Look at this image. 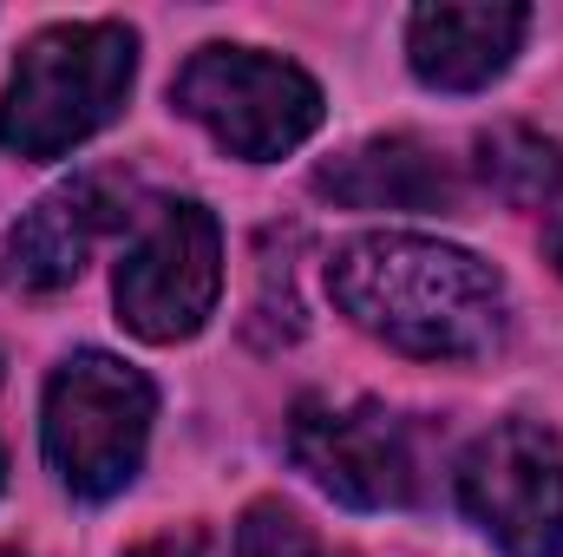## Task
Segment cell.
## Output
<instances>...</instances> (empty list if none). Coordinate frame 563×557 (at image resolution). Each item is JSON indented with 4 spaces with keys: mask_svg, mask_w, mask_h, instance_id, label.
<instances>
[{
    "mask_svg": "<svg viewBox=\"0 0 563 557\" xmlns=\"http://www.w3.org/2000/svg\"><path fill=\"white\" fill-rule=\"evenodd\" d=\"M341 315L413 361H485L505 341V276L439 237L374 230L328 256Z\"/></svg>",
    "mask_w": 563,
    "mask_h": 557,
    "instance_id": "cell-1",
    "label": "cell"
},
{
    "mask_svg": "<svg viewBox=\"0 0 563 557\" xmlns=\"http://www.w3.org/2000/svg\"><path fill=\"white\" fill-rule=\"evenodd\" d=\"M139 79V33L125 20H66L26 40L0 92V151L66 157L106 132Z\"/></svg>",
    "mask_w": 563,
    "mask_h": 557,
    "instance_id": "cell-2",
    "label": "cell"
},
{
    "mask_svg": "<svg viewBox=\"0 0 563 557\" xmlns=\"http://www.w3.org/2000/svg\"><path fill=\"white\" fill-rule=\"evenodd\" d=\"M151 419H157V387L139 368L79 348L46 381V414H40L46 466L73 499H112L139 479Z\"/></svg>",
    "mask_w": 563,
    "mask_h": 557,
    "instance_id": "cell-3",
    "label": "cell"
},
{
    "mask_svg": "<svg viewBox=\"0 0 563 557\" xmlns=\"http://www.w3.org/2000/svg\"><path fill=\"white\" fill-rule=\"evenodd\" d=\"M170 106L184 119H197L230 157H250V164L288 157L321 125V86L295 59L256 53V46H230V40L197 46L177 66Z\"/></svg>",
    "mask_w": 563,
    "mask_h": 557,
    "instance_id": "cell-4",
    "label": "cell"
},
{
    "mask_svg": "<svg viewBox=\"0 0 563 557\" xmlns=\"http://www.w3.org/2000/svg\"><path fill=\"white\" fill-rule=\"evenodd\" d=\"M459 505L505 557H563V446L538 419H498L459 459Z\"/></svg>",
    "mask_w": 563,
    "mask_h": 557,
    "instance_id": "cell-5",
    "label": "cell"
},
{
    "mask_svg": "<svg viewBox=\"0 0 563 557\" xmlns=\"http://www.w3.org/2000/svg\"><path fill=\"white\" fill-rule=\"evenodd\" d=\"M119 321L139 341H190L223 295V230L203 204H157L151 223L139 230V243L125 250L119 276Z\"/></svg>",
    "mask_w": 563,
    "mask_h": 557,
    "instance_id": "cell-6",
    "label": "cell"
},
{
    "mask_svg": "<svg viewBox=\"0 0 563 557\" xmlns=\"http://www.w3.org/2000/svg\"><path fill=\"white\" fill-rule=\"evenodd\" d=\"M288 459L341 505L387 512L413 499V439L407 419L380 401H328L308 394L288 414Z\"/></svg>",
    "mask_w": 563,
    "mask_h": 557,
    "instance_id": "cell-7",
    "label": "cell"
},
{
    "mask_svg": "<svg viewBox=\"0 0 563 557\" xmlns=\"http://www.w3.org/2000/svg\"><path fill=\"white\" fill-rule=\"evenodd\" d=\"M139 217V177L125 171H79L59 190H46L13 230H7V276L33 295H53L92 263V250Z\"/></svg>",
    "mask_w": 563,
    "mask_h": 557,
    "instance_id": "cell-8",
    "label": "cell"
},
{
    "mask_svg": "<svg viewBox=\"0 0 563 557\" xmlns=\"http://www.w3.org/2000/svg\"><path fill=\"white\" fill-rule=\"evenodd\" d=\"M525 26H531V7H511V0L420 7L407 20V59L439 92H478L518 59Z\"/></svg>",
    "mask_w": 563,
    "mask_h": 557,
    "instance_id": "cell-9",
    "label": "cell"
},
{
    "mask_svg": "<svg viewBox=\"0 0 563 557\" xmlns=\"http://www.w3.org/2000/svg\"><path fill=\"white\" fill-rule=\"evenodd\" d=\"M314 190L347 210H445L459 197L452 171L420 139H367L314 171Z\"/></svg>",
    "mask_w": 563,
    "mask_h": 557,
    "instance_id": "cell-10",
    "label": "cell"
},
{
    "mask_svg": "<svg viewBox=\"0 0 563 557\" xmlns=\"http://www.w3.org/2000/svg\"><path fill=\"white\" fill-rule=\"evenodd\" d=\"M478 177L492 184V197H505L511 210H538L551 204L563 184V151L538 139L531 125H492L478 139Z\"/></svg>",
    "mask_w": 563,
    "mask_h": 557,
    "instance_id": "cell-11",
    "label": "cell"
},
{
    "mask_svg": "<svg viewBox=\"0 0 563 557\" xmlns=\"http://www.w3.org/2000/svg\"><path fill=\"white\" fill-rule=\"evenodd\" d=\"M236 557H334V551L321 545V532H314L295 505L256 499V505L243 512V525H236Z\"/></svg>",
    "mask_w": 563,
    "mask_h": 557,
    "instance_id": "cell-12",
    "label": "cell"
},
{
    "mask_svg": "<svg viewBox=\"0 0 563 557\" xmlns=\"http://www.w3.org/2000/svg\"><path fill=\"white\" fill-rule=\"evenodd\" d=\"M125 557H203V545H197L190 532H164V538H144V545H132Z\"/></svg>",
    "mask_w": 563,
    "mask_h": 557,
    "instance_id": "cell-13",
    "label": "cell"
},
{
    "mask_svg": "<svg viewBox=\"0 0 563 557\" xmlns=\"http://www.w3.org/2000/svg\"><path fill=\"white\" fill-rule=\"evenodd\" d=\"M544 250H551V263H558V276H563V197L551 204V223H544Z\"/></svg>",
    "mask_w": 563,
    "mask_h": 557,
    "instance_id": "cell-14",
    "label": "cell"
},
{
    "mask_svg": "<svg viewBox=\"0 0 563 557\" xmlns=\"http://www.w3.org/2000/svg\"><path fill=\"white\" fill-rule=\"evenodd\" d=\"M0 485H7V452H0Z\"/></svg>",
    "mask_w": 563,
    "mask_h": 557,
    "instance_id": "cell-15",
    "label": "cell"
},
{
    "mask_svg": "<svg viewBox=\"0 0 563 557\" xmlns=\"http://www.w3.org/2000/svg\"><path fill=\"white\" fill-rule=\"evenodd\" d=\"M0 557H13V551H0Z\"/></svg>",
    "mask_w": 563,
    "mask_h": 557,
    "instance_id": "cell-16",
    "label": "cell"
}]
</instances>
